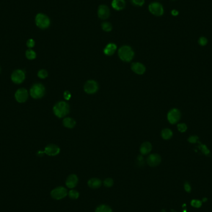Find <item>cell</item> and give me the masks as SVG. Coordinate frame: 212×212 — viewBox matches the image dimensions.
Masks as SVG:
<instances>
[{
	"label": "cell",
	"instance_id": "4fadbf2b",
	"mask_svg": "<svg viewBox=\"0 0 212 212\" xmlns=\"http://www.w3.org/2000/svg\"><path fill=\"white\" fill-rule=\"evenodd\" d=\"M161 162V158L158 154H151L147 158V163L150 166L155 167Z\"/></svg>",
	"mask_w": 212,
	"mask_h": 212
},
{
	"label": "cell",
	"instance_id": "9a60e30c",
	"mask_svg": "<svg viewBox=\"0 0 212 212\" xmlns=\"http://www.w3.org/2000/svg\"><path fill=\"white\" fill-rule=\"evenodd\" d=\"M131 68L134 72L138 74H142L146 71L145 66L141 63L136 62L133 63L131 66Z\"/></svg>",
	"mask_w": 212,
	"mask_h": 212
},
{
	"label": "cell",
	"instance_id": "7a4b0ae2",
	"mask_svg": "<svg viewBox=\"0 0 212 212\" xmlns=\"http://www.w3.org/2000/svg\"><path fill=\"white\" fill-rule=\"evenodd\" d=\"M120 58L123 62H130L134 57V52L133 49L128 46H124L120 47L118 52Z\"/></svg>",
	"mask_w": 212,
	"mask_h": 212
},
{
	"label": "cell",
	"instance_id": "44dd1931",
	"mask_svg": "<svg viewBox=\"0 0 212 212\" xmlns=\"http://www.w3.org/2000/svg\"><path fill=\"white\" fill-rule=\"evenodd\" d=\"M173 133L169 129H164L161 132V137L164 140H169L172 138Z\"/></svg>",
	"mask_w": 212,
	"mask_h": 212
},
{
	"label": "cell",
	"instance_id": "d590c367",
	"mask_svg": "<svg viewBox=\"0 0 212 212\" xmlns=\"http://www.w3.org/2000/svg\"><path fill=\"white\" fill-rule=\"evenodd\" d=\"M71 97V95L70 94V93L68 91H66L65 93H64V98L66 99V100H69Z\"/></svg>",
	"mask_w": 212,
	"mask_h": 212
},
{
	"label": "cell",
	"instance_id": "1f68e13d",
	"mask_svg": "<svg viewBox=\"0 0 212 212\" xmlns=\"http://www.w3.org/2000/svg\"><path fill=\"white\" fill-rule=\"evenodd\" d=\"M131 2L136 6H142L145 3V0H131Z\"/></svg>",
	"mask_w": 212,
	"mask_h": 212
},
{
	"label": "cell",
	"instance_id": "8992f818",
	"mask_svg": "<svg viewBox=\"0 0 212 212\" xmlns=\"http://www.w3.org/2000/svg\"><path fill=\"white\" fill-rule=\"evenodd\" d=\"M167 118L169 123L171 124H175L180 120L181 118V113L178 109H172L169 111Z\"/></svg>",
	"mask_w": 212,
	"mask_h": 212
},
{
	"label": "cell",
	"instance_id": "e575fe53",
	"mask_svg": "<svg viewBox=\"0 0 212 212\" xmlns=\"http://www.w3.org/2000/svg\"><path fill=\"white\" fill-rule=\"evenodd\" d=\"M144 162H144V159L143 158V156H141V155L138 156V158H137V164L139 166H143L144 164Z\"/></svg>",
	"mask_w": 212,
	"mask_h": 212
},
{
	"label": "cell",
	"instance_id": "4316f807",
	"mask_svg": "<svg viewBox=\"0 0 212 212\" xmlns=\"http://www.w3.org/2000/svg\"><path fill=\"white\" fill-rule=\"evenodd\" d=\"M177 127H178V130L181 133H184L187 130V126L184 123H181L178 124Z\"/></svg>",
	"mask_w": 212,
	"mask_h": 212
},
{
	"label": "cell",
	"instance_id": "30bf717a",
	"mask_svg": "<svg viewBox=\"0 0 212 212\" xmlns=\"http://www.w3.org/2000/svg\"><path fill=\"white\" fill-rule=\"evenodd\" d=\"M98 84L94 80L88 81L84 86V91L88 94H94L98 91Z\"/></svg>",
	"mask_w": 212,
	"mask_h": 212
},
{
	"label": "cell",
	"instance_id": "83f0119b",
	"mask_svg": "<svg viewBox=\"0 0 212 212\" xmlns=\"http://www.w3.org/2000/svg\"><path fill=\"white\" fill-rule=\"evenodd\" d=\"M68 195H69L70 198H71V199H77L79 197V194L77 190H71L69 192Z\"/></svg>",
	"mask_w": 212,
	"mask_h": 212
},
{
	"label": "cell",
	"instance_id": "d4e9b609",
	"mask_svg": "<svg viewBox=\"0 0 212 212\" xmlns=\"http://www.w3.org/2000/svg\"><path fill=\"white\" fill-rule=\"evenodd\" d=\"M37 76L40 79H45L48 76V72L46 70H40L38 71Z\"/></svg>",
	"mask_w": 212,
	"mask_h": 212
},
{
	"label": "cell",
	"instance_id": "ffe728a7",
	"mask_svg": "<svg viewBox=\"0 0 212 212\" xmlns=\"http://www.w3.org/2000/svg\"><path fill=\"white\" fill-rule=\"evenodd\" d=\"M63 125L68 129H72L76 125V122L75 120L70 117H66L64 118L63 120Z\"/></svg>",
	"mask_w": 212,
	"mask_h": 212
},
{
	"label": "cell",
	"instance_id": "4dcf8cb0",
	"mask_svg": "<svg viewBox=\"0 0 212 212\" xmlns=\"http://www.w3.org/2000/svg\"><path fill=\"white\" fill-rule=\"evenodd\" d=\"M199 138L197 135H191L187 139V141L190 143H196L198 142Z\"/></svg>",
	"mask_w": 212,
	"mask_h": 212
},
{
	"label": "cell",
	"instance_id": "e0dca14e",
	"mask_svg": "<svg viewBox=\"0 0 212 212\" xmlns=\"http://www.w3.org/2000/svg\"><path fill=\"white\" fill-rule=\"evenodd\" d=\"M117 49V46L115 44L110 43L106 46L104 50V53L107 56L112 55Z\"/></svg>",
	"mask_w": 212,
	"mask_h": 212
},
{
	"label": "cell",
	"instance_id": "7c38bea8",
	"mask_svg": "<svg viewBox=\"0 0 212 212\" xmlns=\"http://www.w3.org/2000/svg\"><path fill=\"white\" fill-rule=\"evenodd\" d=\"M60 151V148L54 144H50L48 145L44 150V153L50 156H54L59 154Z\"/></svg>",
	"mask_w": 212,
	"mask_h": 212
},
{
	"label": "cell",
	"instance_id": "8d00e7d4",
	"mask_svg": "<svg viewBox=\"0 0 212 212\" xmlns=\"http://www.w3.org/2000/svg\"><path fill=\"white\" fill-rule=\"evenodd\" d=\"M184 188H185V190H186V192H190L191 190V187L188 183H186L184 185Z\"/></svg>",
	"mask_w": 212,
	"mask_h": 212
},
{
	"label": "cell",
	"instance_id": "6da1fadb",
	"mask_svg": "<svg viewBox=\"0 0 212 212\" xmlns=\"http://www.w3.org/2000/svg\"><path fill=\"white\" fill-rule=\"evenodd\" d=\"M53 111L57 117L62 118L69 114L70 106L66 102L60 101L54 106Z\"/></svg>",
	"mask_w": 212,
	"mask_h": 212
},
{
	"label": "cell",
	"instance_id": "277c9868",
	"mask_svg": "<svg viewBox=\"0 0 212 212\" xmlns=\"http://www.w3.org/2000/svg\"><path fill=\"white\" fill-rule=\"evenodd\" d=\"M35 22L36 26L41 29H47L50 25V20L49 18L43 13H38L36 15Z\"/></svg>",
	"mask_w": 212,
	"mask_h": 212
},
{
	"label": "cell",
	"instance_id": "2e32d148",
	"mask_svg": "<svg viewBox=\"0 0 212 212\" xmlns=\"http://www.w3.org/2000/svg\"><path fill=\"white\" fill-rule=\"evenodd\" d=\"M125 6L126 3L125 0H113L112 2V8L117 11L123 10L125 8Z\"/></svg>",
	"mask_w": 212,
	"mask_h": 212
},
{
	"label": "cell",
	"instance_id": "484cf974",
	"mask_svg": "<svg viewBox=\"0 0 212 212\" xmlns=\"http://www.w3.org/2000/svg\"><path fill=\"white\" fill-rule=\"evenodd\" d=\"M199 148L202 151V152L206 156H208L210 154V150L207 148V146L204 145V144H200L199 146Z\"/></svg>",
	"mask_w": 212,
	"mask_h": 212
},
{
	"label": "cell",
	"instance_id": "5bb4252c",
	"mask_svg": "<svg viewBox=\"0 0 212 212\" xmlns=\"http://www.w3.org/2000/svg\"><path fill=\"white\" fill-rule=\"evenodd\" d=\"M78 182V178L75 174L70 175L66 181V186L70 189L75 187Z\"/></svg>",
	"mask_w": 212,
	"mask_h": 212
},
{
	"label": "cell",
	"instance_id": "f35d334b",
	"mask_svg": "<svg viewBox=\"0 0 212 212\" xmlns=\"http://www.w3.org/2000/svg\"><path fill=\"white\" fill-rule=\"evenodd\" d=\"M0 71H1V68H0Z\"/></svg>",
	"mask_w": 212,
	"mask_h": 212
},
{
	"label": "cell",
	"instance_id": "74e56055",
	"mask_svg": "<svg viewBox=\"0 0 212 212\" xmlns=\"http://www.w3.org/2000/svg\"><path fill=\"white\" fill-rule=\"evenodd\" d=\"M171 14L174 16H177L179 15V11H177L176 10H173L171 11Z\"/></svg>",
	"mask_w": 212,
	"mask_h": 212
},
{
	"label": "cell",
	"instance_id": "f546056e",
	"mask_svg": "<svg viewBox=\"0 0 212 212\" xmlns=\"http://www.w3.org/2000/svg\"><path fill=\"white\" fill-rule=\"evenodd\" d=\"M114 184V181L111 178H107L104 181V185L106 187H110Z\"/></svg>",
	"mask_w": 212,
	"mask_h": 212
},
{
	"label": "cell",
	"instance_id": "ba28073f",
	"mask_svg": "<svg viewBox=\"0 0 212 212\" xmlns=\"http://www.w3.org/2000/svg\"><path fill=\"white\" fill-rule=\"evenodd\" d=\"M148 9L150 12L156 16H161L164 14L163 6L158 2H153L150 4Z\"/></svg>",
	"mask_w": 212,
	"mask_h": 212
},
{
	"label": "cell",
	"instance_id": "d6a6232c",
	"mask_svg": "<svg viewBox=\"0 0 212 212\" xmlns=\"http://www.w3.org/2000/svg\"><path fill=\"white\" fill-rule=\"evenodd\" d=\"M191 205L195 208H199L202 206V202L198 200H194L191 202Z\"/></svg>",
	"mask_w": 212,
	"mask_h": 212
},
{
	"label": "cell",
	"instance_id": "603a6c76",
	"mask_svg": "<svg viewBox=\"0 0 212 212\" xmlns=\"http://www.w3.org/2000/svg\"><path fill=\"white\" fill-rule=\"evenodd\" d=\"M26 58L28 59V60H34L35 58H36V53L34 50H33L32 49H29L28 50H26Z\"/></svg>",
	"mask_w": 212,
	"mask_h": 212
},
{
	"label": "cell",
	"instance_id": "cb8c5ba5",
	"mask_svg": "<svg viewBox=\"0 0 212 212\" xmlns=\"http://www.w3.org/2000/svg\"><path fill=\"white\" fill-rule=\"evenodd\" d=\"M101 27L105 32H110L112 29V24L109 22H104L101 24Z\"/></svg>",
	"mask_w": 212,
	"mask_h": 212
},
{
	"label": "cell",
	"instance_id": "9c48e42d",
	"mask_svg": "<svg viewBox=\"0 0 212 212\" xmlns=\"http://www.w3.org/2000/svg\"><path fill=\"white\" fill-rule=\"evenodd\" d=\"M51 197L55 200H60L65 198L68 192L66 188L63 187H58L51 192Z\"/></svg>",
	"mask_w": 212,
	"mask_h": 212
},
{
	"label": "cell",
	"instance_id": "52a82bcc",
	"mask_svg": "<svg viewBox=\"0 0 212 212\" xmlns=\"http://www.w3.org/2000/svg\"><path fill=\"white\" fill-rule=\"evenodd\" d=\"M14 98L16 101L19 103H24L27 101L29 98L28 91L25 88H19L18 89L15 94Z\"/></svg>",
	"mask_w": 212,
	"mask_h": 212
},
{
	"label": "cell",
	"instance_id": "d6986e66",
	"mask_svg": "<svg viewBox=\"0 0 212 212\" xmlns=\"http://www.w3.org/2000/svg\"><path fill=\"white\" fill-rule=\"evenodd\" d=\"M88 184L92 189H98L101 186L102 182L98 178H92L89 180Z\"/></svg>",
	"mask_w": 212,
	"mask_h": 212
},
{
	"label": "cell",
	"instance_id": "8fae6325",
	"mask_svg": "<svg viewBox=\"0 0 212 212\" xmlns=\"http://www.w3.org/2000/svg\"><path fill=\"white\" fill-rule=\"evenodd\" d=\"M98 14L101 19L105 20L107 19L110 16V10L107 6L102 5L98 8Z\"/></svg>",
	"mask_w": 212,
	"mask_h": 212
},
{
	"label": "cell",
	"instance_id": "836d02e7",
	"mask_svg": "<svg viewBox=\"0 0 212 212\" xmlns=\"http://www.w3.org/2000/svg\"><path fill=\"white\" fill-rule=\"evenodd\" d=\"M26 45L29 49H32L35 46V41L32 38H29L27 41Z\"/></svg>",
	"mask_w": 212,
	"mask_h": 212
},
{
	"label": "cell",
	"instance_id": "3957f363",
	"mask_svg": "<svg viewBox=\"0 0 212 212\" xmlns=\"http://www.w3.org/2000/svg\"><path fill=\"white\" fill-rule=\"evenodd\" d=\"M45 93V87L41 83H35L33 84L29 91L30 96L35 99H40L42 97H44Z\"/></svg>",
	"mask_w": 212,
	"mask_h": 212
},
{
	"label": "cell",
	"instance_id": "f1b7e54d",
	"mask_svg": "<svg viewBox=\"0 0 212 212\" xmlns=\"http://www.w3.org/2000/svg\"><path fill=\"white\" fill-rule=\"evenodd\" d=\"M198 43L200 46H205L208 44V39L205 37H200L198 40Z\"/></svg>",
	"mask_w": 212,
	"mask_h": 212
},
{
	"label": "cell",
	"instance_id": "7402d4cb",
	"mask_svg": "<svg viewBox=\"0 0 212 212\" xmlns=\"http://www.w3.org/2000/svg\"><path fill=\"white\" fill-rule=\"evenodd\" d=\"M96 212H112V210L108 205H101L97 207Z\"/></svg>",
	"mask_w": 212,
	"mask_h": 212
},
{
	"label": "cell",
	"instance_id": "5b68a950",
	"mask_svg": "<svg viewBox=\"0 0 212 212\" xmlns=\"http://www.w3.org/2000/svg\"><path fill=\"white\" fill-rule=\"evenodd\" d=\"M11 79V81L16 84H21L26 79V73L22 70H16L12 73Z\"/></svg>",
	"mask_w": 212,
	"mask_h": 212
},
{
	"label": "cell",
	"instance_id": "ac0fdd59",
	"mask_svg": "<svg viewBox=\"0 0 212 212\" xmlns=\"http://www.w3.org/2000/svg\"><path fill=\"white\" fill-rule=\"evenodd\" d=\"M152 150V145L151 144L148 142H144L140 146V153L143 154H147L148 153H150L151 152Z\"/></svg>",
	"mask_w": 212,
	"mask_h": 212
}]
</instances>
